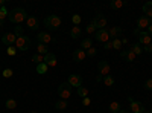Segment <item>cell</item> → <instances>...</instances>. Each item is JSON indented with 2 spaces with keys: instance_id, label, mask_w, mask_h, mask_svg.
Returning a JSON list of instances; mask_svg holds the SVG:
<instances>
[{
  "instance_id": "obj_1",
  "label": "cell",
  "mask_w": 152,
  "mask_h": 113,
  "mask_svg": "<svg viewBox=\"0 0 152 113\" xmlns=\"http://www.w3.org/2000/svg\"><path fill=\"white\" fill-rule=\"evenodd\" d=\"M28 12L24 11L23 8H14L12 11H9V16H8V18H9V21L11 23H15V26L18 23H23V21H26L28 20Z\"/></svg>"
},
{
  "instance_id": "obj_2",
  "label": "cell",
  "mask_w": 152,
  "mask_h": 113,
  "mask_svg": "<svg viewBox=\"0 0 152 113\" xmlns=\"http://www.w3.org/2000/svg\"><path fill=\"white\" fill-rule=\"evenodd\" d=\"M44 26H46L47 29L56 31V29H59V26H61V18H59L58 16H49V17L44 18Z\"/></svg>"
},
{
  "instance_id": "obj_3",
  "label": "cell",
  "mask_w": 152,
  "mask_h": 113,
  "mask_svg": "<svg viewBox=\"0 0 152 113\" xmlns=\"http://www.w3.org/2000/svg\"><path fill=\"white\" fill-rule=\"evenodd\" d=\"M58 95L61 99H64V101H67V99L70 98L72 95V86L69 83H62L58 86Z\"/></svg>"
},
{
  "instance_id": "obj_4",
  "label": "cell",
  "mask_w": 152,
  "mask_h": 113,
  "mask_svg": "<svg viewBox=\"0 0 152 113\" xmlns=\"http://www.w3.org/2000/svg\"><path fill=\"white\" fill-rule=\"evenodd\" d=\"M15 46H17V49L18 51H28V49L31 47V40H29V37H26V35H20V37H17V40H15Z\"/></svg>"
},
{
  "instance_id": "obj_5",
  "label": "cell",
  "mask_w": 152,
  "mask_h": 113,
  "mask_svg": "<svg viewBox=\"0 0 152 113\" xmlns=\"http://www.w3.org/2000/svg\"><path fill=\"white\" fill-rule=\"evenodd\" d=\"M97 70H99V75H102V77H108V75H111V66L110 63L102 60L97 63Z\"/></svg>"
},
{
  "instance_id": "obj_6",
  "label": "cell",
  "mask_w": 152,
  "mask_h": 113,
  "mask_svg": "<svg viewBox=\"0 0 152 113\" xmlns=\"http://www.w3.org/2000/svg\"><path fill=\"white\" fill-rule=\"evenodd\" d=\"M91 23L96 26L97 31H99V29H107V18H105L104 14H96V17L93 18Z\"/></svg>"
},
{
  "instance_id": "obj_7",
  "label": "cell",
  "mask_w": 152,
  "mask_h": 113,
  "mask_svg": "<svg viewBox=\"0 0 152 113\" xmlns=\"http://www.w3.org/2000/svg\"><path fill=\"white\" fill-rule=\"evenodd\" d=\"M128 101H129V107L132 113H143L145 112V106L138 101H134L132 96H128Z\"/></svg>"
},
{
  "instance_id": "obj_8",
  "label": "cell",
  "mask_w": 152,
  "mask_h": 113,
  "mask_svg": "<svg viewBox=\"0 0 152 113\" xmlns=\"http://www.w3.org/2000/svg\"><path fill=\"white\" fill-rule=\"evenodd\" d=\"M94 38H96V41L104 43V44H105L107 41H110V34H108V29H99V31H96Z\"/></svg>"
},
{
  "instance_id": "obj_9",
  "label": "cell",
  "mask_w": 152,
  "mask_h": 113,
  "mask_svg": "<svg viewBox=\"0 0 152 113\" xmlns=\"http://www.w3.org/2000/svg\"><path fill=\"white\" fill-rule=\"evenodd\" d=\"M67 83L72 86V87H81L82 86V77H79V75H76V73H72V75H69V80H67Z\"/></svg>"
},
{
  "instance_id": "obj_10",
  "label": "cell",
  "mask_w": 152,
  "mask_h": 113,
  "mask_svg": "<svg viewBox=\"0 0 152 113\" xmlns=\"http://www.w3.org/2000/svg\"><path fill=\"white\" fill-rule=\"evenodd\" d=\"M37 40H38V43H43V44H49V43L55 41V38H52V35L47 32H40L37 35Z\"/></svg>"
},
{
  "instance_id": "obj_11",
  "label": "cell",
  "mask_w": 152,
  "mask_h": 113,
  "mask_svg": "<svg viewBox=\"0 0 152 113\" xmlns=\"http://www.w3.org/2000/svg\"><path fill=\"white\" fill-rule=\"evenodd\" d=\"M149 24H151V18L146 17V16H142V17H138L137 18V29H145V28H149Z\"/></svg>"
},
{
  "instance_id": "obj_12",
  "label": "cell",
  "mask_w": 152,
  "mask_h": 113,
  "mask_svg": "<svg viewBox=\"0 0 152 113\" xmlns=\"http://www.w3.org/2000/svg\"><path fill=\"white\" fill-rule=\"evenodd\" d=\"M15 40H17V37H15V34H12V32H8V34H5L2 37V43L6 44V46H12L15 43Z\"/></svg>"
},
{
  "instance_id": "obj_13",
  "label": "cell",
  "mask_w": 152,
  "mask_h": 113,
  "mask_svg": "<svg viewBox=\"0 0 152 113\" xmlns=\"http://www.w3.org/2000/svg\"><path fill=\"white\" fill-rule=\"evenodd\" d=\"M26 23H28V28L31 31H37L38 28H40V21H38V18L34 17V16H29L28 20H26Z\"/></svg>"
},
{
  "instance_id": "obj_14",
  "label": "cell",
  "mask_w": 152,
  "mask_h": 113,
  "mask_svg": "<svg viewBox=\"0 0 152 113\" xmlns=\"http://www.w3.org/2000/svg\"><path fill=\"white\" fill-rule=\"evenodd\" d=\"M120 57L125 60V61H128V63H132V61H135V58H137V55L132 52V51H120Z\"/></svg>"
},
{
  "instance_id": "obj_15",
  "label": "cell",
  "mask_w": 152,
  "mask_h": 113,
  "mask_svg": "<svg viewBox=\"0 0 152 113\" xmlns=\"http://www.w3.org/2000/svg\"><path fill=\"white\" fill-rule=\"evenodd\" d=\"M44 64H47L49 67H55L56 66V57H55V54L49 52L47 55H44Z\"/></svg>"
},
{
  "instance_id": "obj_16",
  "label": "cell",
  "mask_w": 152,
  "mask_h": 113,
  "mask_svg": "<svg viewBox=\"0 0 152 113\" xmlns=\"http://www.w3.org/2000/svg\"><path fill=\"white\" fill-rule=\"evenodd\" d=\"M73 60L75 61H78V63H81V61H84L85 58H87V52L84 51V49H76V51L73 52Z\"/></svg>"
},
{
  "instance_id": "obj_17",
  "label": "cell",
  "mask_w": 152,
  "mask_h": 113,
  "mask_svg": "<svg viewBox=\"0 0 152 113\" xmlns=\"http://www.w3.org/2000/svg\"><path fill=\"white\" fill-rule=\"evenodd\" d=\"M151 40H152V37L148 32H142L140 31V34H138V41H140V44L148 46V44H151Z\"/></svg>"
},
{
  "instance_id": "obj_18",
  "label": "cell",
  "mask_w": 152,
  "mask_h": 113,
  "mask_svg": "<svg viewBox=\"0 0 152 113\" xmlns=\"http://www.w3.org/2000/svg\"><path fill=\"white\" fill-rule=\"evenodd\" d=\"M108 34H110V38H119L122 35V28L120 26H113L111 29H108Z\"/></svg>"
},
{
  "instance_id": "obj_19",
  "label": "cell",
  "mask_w": 152,
  "mask_h": 113,
  "mask_svg": "<svg viewBox=\"0 0 152 113\" xmlns=\"http://www.w3.org/2000/svg\"><path fill=\"white\" fill-rule=\"evenodd\" d=\"M143 12H145V16L152 18V2H146L143 5Z\"/></svg>"
},
{
  "instance_id": "obj_20",
  "label": "cell",
  "mask_w": 152,
  "mask_h": 113,
  "mask_svg": "<svg viewBox=\"0 0 152 113\" xmlns=\"http://www.w3.org/2000/svg\"><path fill=\"white\" fill-rule=\"evenodd\" d=\"M125 5H126L125 0H113V2L110 3V8H113V9H120V8H123Z\"/></svg>"
},
{
  "instance_id": "obj_21",
  "label": "cell",
  "mask_w": 152,
  "mask_h": 113,
  "mask_svg": "<svg viewBox=\"0 0 152 113\" xmlns=\"http://www.w3.org/2000/svg\"><path fill=\"white\" fill-rule=\"evenodd\" d=\"M37 54H40V55H47L49 54V47H47V44H43V43H38V47H37Z\"/></svg>"
},
{
  "instance_id": "obj_22",
  "label": "cell",
  "mask_w": 152,
  "mask_h": 113,
  "mask_svg": "<svg viewBox=\"0 0 152 113\" xmlns=\"http://www.w3.org/2000/svg\"><path fill=\"white\" fill-rule=\"evenodd\" d=\"M90 47H93V40L91 38H84L81 41V49H84V51H88Z\"/></svg>"
},
{
  "instance_id": "obj_23",
  "label": "cell",
  "mask_w": 152,
  "mask_h": 113,
  "mask_svg": "<svg viewBox=\"0 0 152 113\" xmlns=\"http://www.w3.org/2000/svg\"><path fill=\"white\" fill-rule=\"evenodd\" d=\"M81 32H82V29H81L79 26H73V28L70 29V37L76 40L78 37H81Z\"/></svg>"
},
{
  "instance_id": "obj_24",
  "label": "cell",
  "mask_w": 152,
  "mask_h": 113,
  "mask_svg": "<svg viewBox=\"0 0 152 113\" xmlns=\"http://www.w3.org/2000/svg\"><path fill=\"white\" fill-rule=\"evenodd\" d=\"M122 110V106L117 103V101H113L111 104H110V112L111 113H119Z\"/></svg>"
},
{
  "instance_id": "obj_25",
  "label": "cell",
  "mask_w": 152,
  "mask_h": 113,
  "mask_svg": "<svg viewBox=\"0 0 152 113\" xmlns=\"http://www.w3.org/2000/svg\"><path fill=\"white\" fill-rule=\"evenodd\" d=\"M55 109L56 110H66L67 109V101H64V99H58V101L55 103Z\"/></svg>"
},
{
  "instance_id": "obj_26",
  "label": "cell",
  "mask_w": 152,
  "mask_h": 113,
  "mask_svg": "<svg viewBox=\"0 0 152 113\" xmlns=\"http://www.w3.org/2000/svg\"><path fill=\"white\" fill-rule=\"evenodd\" d=\"M47 70H49V66H47V64H44V63H41V64H37V72L40 73V75L47 73Z\"/></svg>"
},
{
  "instance_id": "obj_27",
  "label": "cell",
  "mask_w": 152,
  "mask_h": 113,
  "mask_svg": "<svg viewBox=\"0 0 152 113\" xmlns=\"http://www.w3.org/2000/svg\"><path fill=\"white\" fill-rule=\"evenodd\" d=\"M129 51H132L135 55H140V54L143 52V47H142L140 44H138V43H135V44H132V46H131V49H129Z\"/></svg>"
},
{
  "instance_id": "obj_28",
  "label": "cell",
  "mask_w": 152,
  "mask_h": 113,
  "mask_svg": "<svg viewBox=\"0 0 152 113\" xmlns=\"http://www.w3.org/2000/svg\"><path fill=\"white\" fill-rule=\"evenodd\" d=\"M5 106H6V109H9V110H14L15 107H17V101L15 99H6V103H5Z\"/></svg>"
},
{
  "instance_id": "obj_29",
  "label": "cell",
  "mask_w": 152,
  "mask_h": 113,
  "mask_svg": "<svg viewBox=\"0 0 152 113\" xmlns=\"http://www.w3.org/2000/svg\"><path fill=\"white\" fill-rule=\"evenodd\" d=\"M76 92H78V95H79L81 98H85V96H88V89H87V87H84V86L78 87V89H76Z\"/></svg>"
},
{
  "instance_id": "obj_30",
  "label": "cell",
  "mask_w": 152,
  "mask_h": 113,
  "mask_svg": "<svg viewBox=\"0 0 152 113\" xmlns=\"http://www.w3.org/2000/svg\"><path fill=\"white\" fill-rule=\"evenodd\" d=\"M32 61L35 63V64H41V63H44V57L40 55V54H35V55L32 57Z\"/></svg>"
},
{
  "instance_id": "obj_31",
  "label": "cell",
  "mask_w": 152,
  "mask_h": 113,
  "mask_svg": "<svg viewBox=\"0 0 152 113\" xmlns=\"http://www.w3.org/2000/svg\"><path fill=\"white\" fill-rule=\"evenodd\" d=\"M9 16V11L3 6V8H0V20H5L6 17Z\"/></svg>"
},
{
  "instance_id": "obj_32",
  "label": "cell",
  "mask_w": 152,
  "mask_h": 113,
  "mask_svg": "<svg viewBox=\"0 0 152 113\" xmlns=\"http://www.w3.org/2000/svg\"><path fill=\"white\" fill-rule=\"evenodd\" d=\"M104 83H105V86H113L114 84V78L111 77V75H108V77H104Z\"/></svg>"
},
{
  "instance_id": "obj_33",
  "label": "cell",
  "mask_w": 152,
  "mask_h": 113,
  "mask_svg": "<svg viewBox=\"0 0 152 113\" xmlns=\"http://www.w3.org/2000/svg\"><path fill=\"white\" fill-rule=\"evenodd\" d=\"M85 31H87V34H88V35H90V34H96V31H97V29H96V26H94L93 23H90V24L87 26V29H85Z\"/></svg>"
},
{
  "instance_id": "obj_34",
  "label": "cell",
  "mask_w": 152,
  "mask_h": 113,
  "mask_svg": "<svg viewBox=\"0 0 152 113\" xmlns=\"http://www.w3.org/2000/svg\"><path fill=\"white\" fill-rule=\"evenodd\" d=\"M81 16H78V14H75L73 17H72V21H73V24H75V26H79V23H81Z\"/></svg>"
},
{
  "instance_id": "obj_35",
  "label": "cell",
  "mask_w": 152,
  "mask_h": 113,
  "mask_svg": "<svg viewBox=\"0 0 152 113\" xmlns=\"http://www.w3.org/2000/svg\"><path fill=\"white\" fill-rule=\"evenodd\" d=\"M15 51H17V49H15L14 46H8V49H6V54H8L9 57H14V55H15Z\"/></svg>"
},
{
  "instance_id": "obj_36",
  "label": "cell",
  "mask_w": 152,
  "mask_h": 113,
  "mask_svg": "<svg viewBox=\"0 0 152 113\" xmlns=\"http://www.w3.org/2000/svg\"><path fill=\"white\" fill-rule=\"evenodd\" d=\"M111 41H113V47H114V49H120V47H122L120 38H114V40H111Z\"/></svg>"
},
{
  "instance_id": "obj_37",
  "label": "cell",
  "mask_w": 152,
  "mask_h": 113,
  "mask_svg": "<svg viewBox=\"0 0 152 113\" xmlns=\"http://www.w3.org/2000/svg\"><path fill=\"white\" fill-rule=\"evenodd\" d=\"M85 52H87L88 57H94V55L97 54V49H96V47H90V49H88V51H85Z\"/></svg>"
},
{
  "instance_id": "obj_38",
  "label": "cell",
  "mask_w": 152,
  "mask_h": 113,
  "mask_svg": "<svg viewBox=\"0 0 152 113\" xmlns=\"http://www.w3.org/2000/svg\"><path fill=\"white\" fill-rule=\"evenodd\" d=\"M12 73H14V72H12V69L8 67V69L3 70V77H5V78H11V77H12Z\"/></svg>"
},
{
  "instance_id": "obj_39",
  "label": "cell",
  "mask_w": 152,
  "mask_h": 113,
  "mask_svg": "<svg viewBox=\"0 0 152 113\" xmlns=\"http://www.w3.org/2000/svg\"><path fill=\"white\" fill-rule=\"evenodd\" d=\"M143 86H145V89H146V90H152V80H151V78L146 80Z\"/></svg>"
},
{
  "instance_id": "obj_40",
  "label": "cell",
  "mask_w": 152,
  "mask_h": 113,
  "mask_svg": "<svg viewBox=\"0 0 152 113\" xmlns=\"http://www.w3.org/2000/svg\"><path fill=\"white\" fill-rule=\"evenodd\" d=\"M15 37H20V35H23V28L20 26V24H17V26H15Z\"/></svg>"
},
{
  "instance_id": "obj_41",
  "label": "cell",
  "mask_w": 152,
  "mask_h": 113,
  "mask_svg": "<svg viewBox=\"0 0 152 113\" xmlns=\"http://www.w3.org/2000/svg\"><path fill=\"white\" fill-rule=\"evenodd\" d=\"M90 104H91V99L88 98V96L82 98V106H85V107H87V106H90Z\"/></svg>"
},
{
  "instance_id": "obj_42",
  "label": "cell",
  "mask_w": 152,
  "mask_h": 113,
  "mask_svg": "<svg viewBox=\"0 0 152 113\" xmlns=\"http://www.w3.org/2000/svg\"><path fill=\"white\" fill-rule=\"evenodd\" d=\"M143 52H148V54H152V43L143 47Z\"/></svg>"
},
{
  "instance_id": "obj_43",
  "label": "cell",
  "mask_w": 152,
  "mask_h": 113,
  "mask_svg": "<svg viewBox=\"0 0 152 113\" xmlns=\"http://www.w3.org/2000/svg\"><path fill=\"white\" fill-rule=\"evenodd\" d=\"M113 47V41L110 40V41H107L105 44H104V49H107V51H110V49Z\"/></svg>"
},
{
  "instance_id": "obj_44",
  "label": "cell",
  "mask_w": 152,
  "mask_h": 113,
  "mask_svg": "<svg viewBox=\"0 0 152 113\" xmlns=\"http://www.w3.org/2000/svg\"><path fill=\"white\" fill-rule=\"evenodd\" d=\"M120 43L122 44H128V38H125V37H123V38H120Z\"/></svg>"
},
{
  "instance_id": "obj_45",
  "label": "cell",
  "mask_w": 152,
  "mask_h": 113,
  "mask_svg": "<svg viewBox=\"0 0 152 113\" xmlns=\"http://www.w3.org/2000/svg\"><path fill=\"white\" fill-rule=\"evenodd\" d=\"M96 81H104V77H102V75H97V77H96Z\"/></svg>"
},
{
  "instance_id": "obj_46",
  "label": "cell",
  "mask_w": 152,
  "mask_h": 113,
  "mask_svg": "<svg viewBox=\"0 0 152 113\" xmlns=\"http://www.w3.org/2000/svg\"><path fill=\"white\" fill-rule=\"evenodd\" d=\"M148 29H149V31H148V34H149V35L152 37V23L149 24V28H148Z\"/></svg>"
},
{
  "instance_id": "obj_47",
  "label": "cell",
  "mask_w": 152,
  "mask_h": 113,
  "mask_svg": "<svg viewBox=\"0 0 152 113\" xmlns=\"http://www.w3.org/2000/svg\"><path fill=\"white\" fill-rule=\"evenodd\" d=\"M5 6V0H0V8H3Z\"/></svg>"
},
{
  "instance_id": "obj_48",
  "label": "cell",
  "mask_w": 152,
  "mask_h": 113,
  "mask_svg": "<svg viewBox=\"0 0 152 113\" xmlns=\"http://www.w3.org/2000/svg\"><path fill=\"white\" fill-rule=\"evenodd\" d=\"M119 113H128V110H123V109H122V110H120Z\"/></svg>"
},
{
  "instance_id": "obj_49",
  "label": "cell",
  "mask_w": 152,
  "mask_h": 113,
  "mask_svg": "<svg viewBox=\"0 0 152 113\" xmlns=\"http://www.w3.org/2000/svg\"><path fill=\"white\" fill-rule=\"evenodd\" d=\"M2 24H3V20H0V26H2Z\"/></svg>"
},
{
  "instance_id": "obj_50",
  "label": "cell",
  "mask_w": 152,
  "mask_h": 113,
  "mask_svg": "<svg viewBox=\"0 0 152 113\" xmlns=\"http://www.w3.org/2000/svg\"><path fill=\"white\" fill-rule=\"evenodd\" d=\"M143 113H151V112H146V110H145V112H143Z\"/></svg>"
},
{
  "instance_id": "obj_51",
  "label": "cell",
  "mask_w": 152,
  "mask_h": 113,
  "mask_svg": "<svg viewBox=\"0 0 152 113\" xmlns=\"http://www.w3.org/2000/svg\"><path fill=\"white\" fill-rule=\"evenodd\" d=\"M31 113H37V112H31Z\"/></svg>"
},
{
  "instance_id": "obj_52",
  "label": "cell",
  "mask_w": 152,
  "mask_h": 113,
  "mask_svg": "<svg viewBox=\"0 0 152 113\" xmlns=\"http://www.w3.org/2000/svg\"><path fill=\"white\" fill-rule=\"evenodd\" d=\"M151 113H152V109H151Z\"/></svg>"
}]
</instances>
